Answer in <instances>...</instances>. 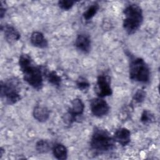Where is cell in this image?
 <instances>
[{
	"instance_id": "ffe728a7",
	"label": "cell",
	"mask_w": 160,
	"mask_h": 160,
	"mask_svg": "<svg viewBox=\"0 0 160 160\" xmlns=\"http://www.w3.org/2000/svg\"><path fill=\"white\" fill-rule=\"evenodd\" d=\"M146 92L142 89H138L133 95L132 99L136 104H141L146 99Z\"/></svg>"
},
{
	"instance_id": "9a60e30c",
	"label": "cell",
	"mask_w": 160,
	"mask_h": 160,
	"mask_svg": "<svg viewBox=\"0 0 160 160\" xmlns=\"http://www.w3.org/2000/svg\"><path fill=\"white\" fill-rule=\"evenodd\" d=\"M46 78L48 81L51 84L56 88H59L61 84L62 79L55 71H51L49 72L46 74Z\"/></svg>"
},
{
	"instance_id": "7402d4cb",
	"label": "cell",
	"mask_w": 160,
	"mask_h": 160,
	"mask_svg": "<svg viewBox=\"0 0 160 160\" xmlns=\"http://www.w3.org/2000/svg\"><path fill=\"white\" fill-rule=\"evenodd\" d=\"M6 12V8L5 6H4L2 4V1L1 2V8H0V18L1 19H2L3 17L5 16Z\"/></svg>"
},
{
	"instance_id": "6da1fadb",
	"label": "cell",
	"mask_w": 160,
	"mask_h": 160,
	"mask_svg": "<svg viewBox=\"0 0 160 160\" xmlns=\"http://www.w3.org/2000/svg\"><path fill=\"white\" fill-rule=\"evenodd\" d=\"M19 66L24 80L33 89L41 90L43 87V73L40 66H36L31 57L28 54H21Z\"/></svg>"
},
{
	"instance_id": "3957f363",
	"label": "cell",
	"mask_w": 160,
	"mask_h": 160,
	"mask_svg": "<svg viewBox=\"0 0 160 160\" xmlns=\"http://www.w3.org/2000/svg\"><path fill=\"white\" fill-rule=\"evenodd\" d=\"M90 146L98 154L106 153L115 148V141L107 130L95 127L91 138Z\"/></svg>"
},
{
	"instance_id": "9c48e42d",
	"label": "cell",
	"mask_w": 160,
	"mask_h": 160,
	"mask_svg": "<svg viewBox=\"0 0 160 160\" xmlns=\"http://www.w3.org/2000/svg\"><path fill=\"white\" fill-rule=\"evenodd\" d=\"M1 29L4 33L6 41L9 43H13L16 41H18L21 38V34L19 32L11 25H1Z\"/></svg>"
},
{
	"instance_id": "ac0fdd59",
	"label": "cell",
	"mask_w": 160,
	"mask_h": 160,
	"mask_svg": "<svg viewBox=\"0 0 160 160\" xmlns=\"http://www.w3.org/2000/svg\"><path fill=\"white\" fill-rule=\"evenodd\" d=\"M155 121V117L150 111L148 109H144L141 113V117H140V121L143 124H149L154 122Z\"/></svg>"
},
{
	"instance_id": "7c38bea8",
	"label": "cell",
	"mask_w": 160,
	"mask_h": 160,
	"mask_svg": "<svg viewBox=\"0 0 160 160\" xmlns=\"http://www.w3.org/2000/svg\"><path fill=\"white\" fill-rule=\"evenodd\" d=\"M30 42L33 46L40 49H44L48 46V42L44 34L38 31H34L31 33Z\"/></svg>"
},
{
	"instance_id": "4fadbf2b",
	"label": "cell",
	"mask_w": 160,
	"mask_h": 160,
	"mask_svg": "<svg viewBox=\"0 0 160 160\" xmlns=\"http://www.w3.org/2000/svg\"><path fill=\"white\" fill-rule=\"evenodd\" d=\"M34 118L39 122H44L49 118V110L42 105H36L32 111Z\"/></svg>"
},
{
	"instance_id": "5b68a950",
	"label": "cell",
	"mask_w": 160,
	"mask_h": 160,
	"mask_svg": "<svg viewBox=\"0 0 160 160\" xmlns=\"http://www.w3.org/2000/svg\"><path fill=\"white\" fill-rule=\"evenodd\" d=\"M0 87L1 98L6 104L12 105L21 100L20 82L16 78L1 81Z\"/></svg>"
},
{
	"instance_id": "52a82bcc",
	"label": "cell",
	"mask_w": 160,
	"mask_h": 160,
	"mask_svg": "<svg viewBox=\"0 0 160 160\" xmlns=\"http://www.w3.org/2000/svg\"><path fill=\"white\" fill-rule=\"evenodd\" d=\"M90 109L92 114L97 118L106 116L110 110L108 102L101 98H93L90 101Z\"/></svg>"
},
{
	"instance_id": "2e32d148",
	"label": "cell",
	"mask_w": 160,
	"mask_h": 160,
	"mask_svg": "<svg viewBox=\"0 0 160 160\" xmlns=\"http://www.w3.org/2000/svg\"><path fill=\"white\" fill-rule=\"evenodd\" d=\"M35 148L38 153L44 154L50 150L51 144L48 140L40 139L36 143Z\"/></svg>"
},
{
	"instance_id": "e0dca14e",
	"label": "cell",
	"mask_w": 160,
	"mask_h": 160,
	"mask_svg": "<svg viewBox=\"0 0 160 160\" xmlns=\"http://www.w3.org/2000/svg\"><path fill=\"white\" fill-rule=\"evenodd\" d=\"M99 9V6L98 3H94L91 5L85 11L83 14L82 16L86 21H89L98 12Z\"/></svg>"
},
{
	"instance_id": "ba28073f",
	"label": "cell",
	"mask_w": 160,
	"mask_h": 160,
	"mask_svg": "<svg viewBox=\"0 0 160 160\" xmlns=\"http://www.w3.org/2000/svg\"><path fill=\"white\" fill-rule=\"evenodd\" d=\"M74 46L79 51L88 54L91 49V40L89 36L86 33L79 34L75 39Z\"/></svg>"
},
{
	"instance_id": "8fae6325",
	"label": "cell",
	"mask_w": 160,
	"mask_h": 160,
	"mask_svg": "<svg viewBox=\"0 0 160 160\" xmlns=\"http://www.w3.org/2000/svg\"><path fill=\"white\" fill-rule=\"evenodd\" d=\"M113 138L115 142L125 146L131 141V132L126 128H120L116 131Z\"/></svg>"
},
{
	"instance_id": "8992f818",
	"label": "cell",
	"mask_w": 160,
	"mask_h": 160,
	"mask_svg": "<svg viewBox=\"0 0 160 160\" xmlns=\"http://www.w3.org/2000/svg\"><path fill=\"white\" fill-rule=\"evenodd\" d=\"M95 92L97 96L101 98L112 95V89L111 86L110 79L107 75L100 74L98 76L96 84Z\"/></svg>"
},
{
	"instance_id": "603a6c76",
	"label": "cell",
	"mask_w": 160,
	"mask_h": 160,
	"mask_svg": "<svg viewBox=\"0 0 160 160\" xmlns=\"http://www.w3.org/2000/svg\"><path fill=\"white\" fill-rule=\"evenodd\" d=\"M3 153H4V149L2 148H1V149H0V158H2Z\"/></svg>"
},
{
	"instance_id": "5bb4252c",
	"label": "cell",
	"mask_w": 160,
	"mask_h": 160,
	"mask_svg": "<svg viewBox=\"0 0 160 160\" xmlns=\"http://www.w3.org/2000/svg\"><path fill=\"white\" fill-rule=\"evenodd\" d=\"M54 158L59 160H64L68 158V149L66 147L61 143H56L52 149Z\"/></svg>"
},
{
	"instance_id": "30bf717a",
	"label": "cell",
	"mask_w": 160,
	"mask_h": 160,
	"mask_svg": "<svg viewBox=\"0 0 160 160\" xmlns=\"http://www.w3.org/2000/svg\"><path fill=\"white\" fill-rule=\"evenodd\" d=\"M84 104L83 101L78 98L74 99L71 102L67 112L76 121L77 117L81 116L84 111Z\"/></svg>"
},
{
	"instance_id": "277c9868",
	"label": "cell",
	"mask_w": 160,
	"mask_h": 160,
	"mask_svg": "<svg viewBox=\"0 0 160 160\" xmlns=\"http://www.w3.org/2000/svg\"><path fill=\"white\" fill-rule=\"evenodd\" d=\"M150 69L141 58L131 57L129 65V79L134 82L147 84L150 80Z\"/></svg>"
},
{
	"instance_id": "7a4b0ae2",
	"label": "cell",
	"mask_w": 160,
	"mask_h": 160,
	"mask_svg": "<svg viewBox=\"0 0 160 160\" xmlns=\"http://www.w3.org/2000/svg\"><path fill=\"white\" fill-rule=\"evenodd\" d=\"M123 14L124 16L122 21L124 30L129 35L134 34L140 28L143 22L142 8L138 4L132 3L125 7Z\"/></svg>"
},
{
	"instance_id": "d6986e66",
	"label": "cell",
	"mask_w": 160,
	"mask_h": 160,
	"mask_svg": "<svg viewBox=\"0 0 160 160\" xmlns=\"http://www.w3.org/2000/svg\"><path fill=\"white\" fill-rule=\"evenodd\" d=\"M77 88L82 92L87 91L89 87H90V83L89 82L88 80L85 78L84 77L80 76L76 82Z\"/></svg>"
},
{
	"instance_id": "44dd1931",
	"label": "cell",
	"mask_w": 160,
	"mask_h": 160,
	"mask_svg": "<svg viewBox=\"0 0 160 160\" xmlns=\"http://www.w3.org/2000/svg\"><path fill=\"white\" fill-rule=\"evenodd\" d=\"M76 1L72 0H61L58 1V4L61 9L64 11H68L73 7Z\"/></svg>"
}]
</instances>
